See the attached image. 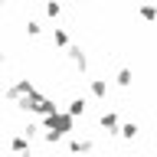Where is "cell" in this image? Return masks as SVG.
<instances>
[{"label":"cell","instance_id":"2","mask_svg":"<svg viewBox=\"0 0 157 157\" xmlns=\"http://www.w3.org/2000/svg\"><path fill=\"white\" fill-rule=\"evenodd\" d=\"M33 88H36V85H33L29 78H20L17 85H10V88H7V98H10V101H20V98H23V95H29Z\"/></svg>","mask_w":157,"mask_h":157},{"label":"cell","instance_id":"15","mask_svg":"<svg viewBox=\"0 0 157 157\" xmlns=\"http://www.w3.org/2000/svg\"><path fill=\"white\" fill-rule=\"evenodd\" d=\"M134 131H137L134 124H124V128H121V134H124V137H134Z\"/></svg>","mask_w":157,"mask_h":157},{"label":"cell","instance_id":"11","mask_svg":"<svg viewBox=\"0 0 157 157\" xmlns=\"http://www.w3.org/2000/svg\"><path fill=\"white\" fill-rule=\"evenodd\" d=\"M39 29H43V26H39L36 20H29V23H26V33H29V36H39Z\"/></svg>","mask_w":157,"mask_h":157},{"label":"cell","instance_id":"13","mask_svg":"<svg viewBox=\"0 0 157 157\" xmlns=\"http://www.w3.org/2000/svg\"><path fill=\"white\" fill-rule=\"evenodd\" d=\"M69 147H72V151H88V147H92V144H88V141H72V144H69Z\"/></svg>","mask_w":157,"mask_h":157},{"label":"cell","instance_id":"3","mask_svg":"<svg viewBox=\"0 0 157 157\" xmlns=\"http://www.w3.org/2000/svg\"><path fill=\"white\" fill-rule=\"evenodd\" d=\"M92 95H95V98H105V95H108L105 78H92Z\"/></svg>","mask_w":157,"mask_h":157},{"label":"cell","instance_id":"1","mask_svg":"<svg viewBox=\"0 0 157 157\" xmlns=\"http://www.w3.org/2000/svg\"><path fill=\"white\" fill-rule=\"evenodd\" d=\"M72 118H75V115H69V111H52V115H46V118H43V124L49 128L46 141L56 144L62 134H69V131H72Z\"/></svg>","mask_w":157,"mask_h":157},{"label":"cell","instance_id":"4","mask_svg":"<svg viewBox=\"0 0 157 157\" xmlns=\"http://www.w3.org/2000/svg\"><path fill=\"white\" fill-rule=\"evenodd\" d=\"M69 115H85V98H72V101H69Z\"/></svg>","mask_w":157,"mask_h":157},{"label":"cell","instance_id":"7","mask_svg":"<svg viewBox=\"0 0 157 157\" xmlns=\"http://www.w3.org/2000/svg\"><path fill=\"white\" fill-rule=\"evenodd\" d=\"M101 128H108V131H115V128H118L115 111H105V115H101Z\"/></svg>","mask_w":157,"mask_h":157},{"label":"cell","instance_id":"10","mask_svg":"<svg viewBox=\"0 0 157 157\" xmlns=\"http://www.w3.org/2000/svg\"><path fill=\"white\" fill-rule=\"evenodd\" d=\"M118 85H131V69H121L118 72Z\"/></svg>","mask_w":157,"mask_h":157},{"label":"cell","instance_id":"6","mask_svg":"<svg viewBox=\"0 0 157 157\" xmlns=\"http://www.w3.org/2000/svg\"><path fill=\"white\" fill-rule=\"evenodd\" d=\"M52 46H69V33L66 29H52Z\"/></svg>","mask_w":157,"mask_h":157},{"label":"cell","instance_id":"9","mask_svg":"<svg viewBox=\"0 0 157 157\" xmlns=\"http://www.w3.org/2000/svg\"><path fill=\"white\" fill-rule=\"evenodd\" d=\"M46 13H49V17H52V20H56L59 13H62V7H59L56 0H49V3H46Z\"/></svg>","mask_w":157,"mask_h":157},{"label":"cell","instance_id":"14","mask_svg":"<svg viewBox=\"0 0 157 157\" xmlns=\"http://www.w3.org/2000/svg\"><path fill=\"white\" fill-rule=\"evenodd\" d=\"M36 131H39V128H36V124H33V121H29V124H26V128H23V134H26V137H33V134H36Z\"/></svg>","mask_w":157,"mask_h":157},{"label":"cell","instance_id":"8","mask_svg":"<svg viewBox=\"0 0 157 157\" xmlns=\"http://www.w3.org/2000/svg\"><path fill=\"white\" fill-rule=\"evenodd\" d=\"M10 147H13V151H26V147H29V137H26V134L13 137V141H10Z\"/></svg>","mask_w":157,"mask_h":157},{"label":"cell","instance_id":"12","mask_svg":"<svg viewBox=\"0 0 157 157\" xmlns=\"http://www.w3.org/2000/svg\"><path fill=\"white\" fill-rule=\"evenodd\" d=\"M141 17H144V20H154V17H157V10L147 3V7H141Z\"/></svg>","mask_w":157,"mask_h":157},{"label":"cell","instance_id":"17","mask_svg":"<svg viewBox=\"0 0 157 157\" xmlns=\"http://www.w3.org/2000/svg\"><path fill=\"white\" fill-rule=\"evenodd\" d=\"M0 3H3V0H0Z\"/></svg>","mask_w":157,"mask_h":157},{"label":"cell","instance_id":"16","mask_svg":"<svg viewBox=\"0 0 157 157\" xmlns=\"http://www.w3.org/2000/svg\"><path fill=\"white\" fill-rule=\"evenodd\" d=\"M0 66H3V52H0Z\"/></svg>","mask_w":157,"mask_h":157},{"label":"cell","instance_id":"5","mask_svg":"<svg viewBox=\"0 0 157 157\" xmlns=\"http://www.w3.org/2000/svg\"><path fill=\"white\" fill-rule=\"evenodd\" d=\"M69 59H72L78 69H85V56H82V49H78V46H69Z\"/></svg>","mask_w":157,"mask_h":157}]
</instances>
